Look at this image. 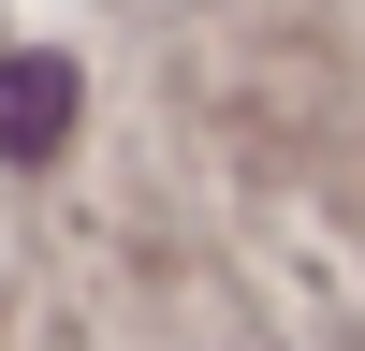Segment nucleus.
<instances>
[{
    "label": "nucleus",
    "mask_w": 365,
    "mask_h": 351,
    "mask_svg": "<svg viewBox=\"0 0 365 351\" xmlns=\"http://www.w3.org/2000/svg\"><path fill=\"white\" fill-rule=\"evenodd\" d=\"M73 132V58H0V161H44Z\"/></svg>",
    "instance_id": "nucleus-1"
}]
</instances>
